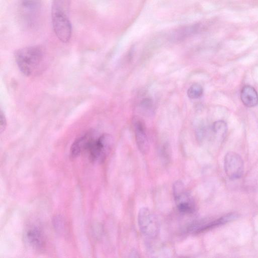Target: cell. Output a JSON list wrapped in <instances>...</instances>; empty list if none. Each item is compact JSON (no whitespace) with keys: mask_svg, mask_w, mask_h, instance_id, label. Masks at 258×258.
<instances>
[{"mask_svg":"<svg viewBox=\"0 0 258 258\" xmlns=\"http://www.w3.org/2000/svg\"><path fill=\"white\" fill-rule=\"evenodd\" d=\"M15 58L20 71L27 76L40 74L46 66L44 51L38 46L17 50L15 53Z\"/></svg>","mask_w":258,"mask_h":258,"instance_id":"obj_1","label":"cell"},{"mask_svg":"<svg viewBox=\"0 0 258 258\" xmlns=\"http://www.w3.org/2000/svg\"><path fill=\"white\" fill-rule=\"evenodd\" d=\"M71 0H53L51 21L53 31L60 41L67 43L72 36V25L69 18Z\"/></svg>","mask_w":258,"mask_h":258,"instance_id":"obj_2","label":"cell"},{"mask_svg":"<svg viewBox=\"0 0 258 258\" xmlns=\"http://www.w3.org/2000/svg\"><path fill=\"white\" fill-rule=\"evenodd\" d=\"M41 0H19L18 13L20 20L27 27L36 24L41 9Z\"/></svg>","mask_w":258,"mask_h":258,"instance_id":"obj_3","label":"cell"},{"mask_svg":"<svg viewBox=\"0 0 258 258\" xmlns=\"http://www.w3.org/2000/svg\"><path fill=\"white\" fill-rule=\"evenodd\" d=\"M113 143L111 136L104 134L97 138H94L90 143L87 152L90 160L93 162L103 161Z\"/></svg>","mask_w":258,"mask_h":258,"instance_id":"obj_4","label":"cell"},{"mask_svg":"<svg viewBox=\"0 0 258 258\" xmlns=\"http://www.w3.org/2000/svg\"><path fill=\"white\" fill-rule=\"evenodd\" d=\"M138 225L140 230L146 236L155 237L159 233L160 226L155 215L148 208H141L138 216Z\"/></svg>","mask_w":258,"mask_h":258,"instance_id":"obj_5","label":"cell"},{"mask_svg":"<svg viewBox=\"0 0 258 258\" xmlns=\"http://www.w3.org/2000/svg\"><path fill=\"white\" fill-rule=\"evenodd\" d=\"M173 193L176 206L181 212L189 214L195 211L194 201L181 181H177L174 183Z\"/></svg>","mask_w":258,"mask_h":258,"instance_id":"obj_6","label":"cell"},{"mask_svg":"<svg viewBox=\"0 0 258 258\" xmlns=\"http://www.w3.org/2000/svg\"><path fill=\"white\" fill-rule=\"evenodd\" d=\"M224 167L227 176L232 180L240 178L243 172L244 164L241 156L233 152H228L224 157Z\"/></svg>","mask_w":258,"mask_h":258,"instance_id":"obj_7","label":"cell"},{"mask_svg":"<svg viewBox=\"0 0 258 258\" xmlns=\"http://www.w3.org/2000/svg\"><path fill=\"white\" fill-rule=\"evenodd\" d=\"M238 217L236 213H229L217 219L201 222L194 225L190 230L195 233H200L232 221Z\"/></svg>","mask_w":258,"mask_h":258,"instance_id":"obj_8","label":"cell"},{"mask_svg":"<svg viewBox=\"0 0 258 258\" xmlns=\"http://www.w3.org/2000/svg\"><path fill=\"white\" fill-rule=\"evenodd\" d=\"M95 137L94 132L89 131L76 139L71 147V156L72 158H75L82 152L87 151L90 143Z\"/></svg>","mask_w":258,"mask_h":258,"instance_id":"obj_9","label":"cell"},{"mask_svg":"<svg viewBox=\"0 0 258 258\" xmlns=\"http://www.w3.org/2000/svg\"><path fill=\"white\" fill-rule=\"evenodd\" d=\"M136 141L139 150L143 154H146L149 150V143L144 123L140 120L134 122Z\"/></svg>","mask_w":258,"mask_h":258,"instance_id":"obj_10","label":"cell"},{"mask_svg":"<svg viewBox=\"0 0 258 258\" xmlns=\"http://www.w3.org/2000/svg\"><path fill=\"white\" fill-rule=\"evenodd\" d=\"M240 98L243 104L247 107H252L258 104V94L255 89L249 85L242 88Z\"/></svg>","mask_w":258,"mask_h":258,"instance_id":"obj_11","label":"cell"},{"mask_svg":"<svg viewBox=\"0 0 258 258\" xmlns=\"http://www.w3.org/2000/svg\"><path fill=\"white\" fill-rule=\"evenodd\" d=\"M26 238L30 245L36 249H41L44 245L43 235L36 228L29 229L26 232Z\"/></svg>","mask_w":258,"mask_h":258,"instance_id":"obj_12","label":"cell"},{"mask_svg":"<svg viewBox=\"0 0 258 258\" xmlns=\"http://www.w3.org/2000/svg\"><path fill=\"white\" fill-rule=\"evenodd\" d=\"M213 132L221 138H224L227 131L226 123L223 120H218L215 122L212 125Z\"/></svg>","mask_w":258,"mask_h":258,"instance_id":"obj_13","label":"cell"},{"mask_svg":"<svg viewBox=\"0 0 258 258\" xmlns=\"http://www.w3.org/2000/svg\"><path fill=\"white\" fill-rule=\"evenodd\" d=\"M203 93V88L202 86L198 84L195 83L192 84L188 89L187 95L190 99H194L200 98Z\"/></svg>","mask_w":258,"mask_h":258,"instance_id":"obj_14","label":"cell"},{"mask_svg":"<svg viewBox=\"0 0 258 258\" xmlns=\"http://www.w3.org/2000/svg\"><path fill=\"white\" fill-rule=\"evenodd\" d=\"M140 107L144 112L151 113L153 111V103L151 99L145 98L140 103Z\"/></svg>","mask_w":258,"mask_h":258,"instance_id":"obj_15","label":"cell"},{"mask_svg":"<svg viewBox=\"0 0 258 258\" xmlns=\"http://www.w3.org/2000/svg\"><path fill=\"white\" fill-rule=\"evenodd\" d=\"M7 125V121L5 115L3 111H1L0 114V131L1 133L4 132L5 130Z\"/></svg>","mask_w":258,"mask_h":258,"instance_id":"obj_16","label":"cell"}]
</instances>
